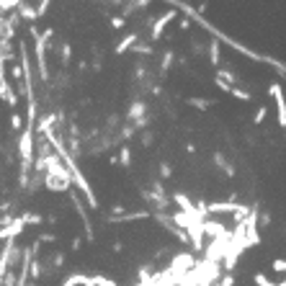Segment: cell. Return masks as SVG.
Wrapping results in <instances>:
<instances>
[{
	"label": "cell",
	"mask_w": 286,
	"mask_h": 286,
	"mask_svg": "<svg viewBox=\"0 0 286 286\" xmlns=\"http://www.w3.org/2000/svg\"><path fill=\"white\" fill-rule=\"evenodd\" d=\"M173 18H175V13H173V10H168V13H165V16H162V18L155 23V28H152V36H160V31H162V28L168 26Z\"/></svg>",
	"instance_id": "obj_2"
},
{
	"label": "cell",
	"mask_w": 286,
	"mask_h": 286,
	"mask_svg": "<svg viewBox=\"0 0 286 286\" xmlns=\"http://www.w3.org/2000/svg\"><path fill=\"white\" fill-rule=\"evenodd\" d=\"M266 114H268V109H266V106H261L258 111H255V124H261L263 119H266Z\"/></svg>",
	"instance_id": "obj_3"
},
{
	"label": "cell",
	"mask_w": 286,
	"mask_h": 286,
	"mask_svg": "<svg viewBox=\"0 0 286 286\" xmlns=\"http://www.w3.org/2000/svg\"><path fill=\"white\" fill-rule=\"evenodd\" d=\"M271 93H274L276 106H279V124H281V127H286V98H284L281 85H271Z\"/></svg>",
	"instance_id": "obj_1"
}]
</instances>
